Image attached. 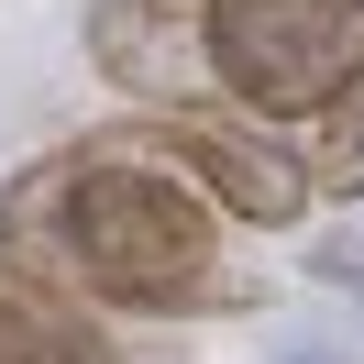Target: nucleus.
<instances>
[{
  "label": "nucleus",
  "mask_w": 364,
  "mask_h": 364,
  "mask_svg": "<svg viewBox=\"0 0 364 364\" xmlns=\"http://www.w3.org/2000/svg\"><path fill=\"white\" fill-rule=\"evenodd\" d=\"M342 11H364V0H342Z\"/></svg>",
  "instance_id": "nucleus-8"
},
{
  "label": "nucleus",
  "mask_w": 364,
  "mask_h": 364,
  "mask_svg": "<svg viewBox=\"0 0 364 364\" xmlns=\"http://www.w3.org/2000/svg\"><path fill=\"white\" fill-rule=\"evenodd\" d=\"M0 276L55 309H133L199 320L243 309V276L221 265V210L133 133L55 144L0 188Z\"/></svg>",
  "instance_id": "nucleus-1"
},
{
  "label": "nucleus",
  "mask_w": 364,
  "mask_h": 364,
  "mask_svg": "<svg viewBox=\"0 0 364 364\" xmlns=\"http://www.w3.org/2000/svg\"><path fill=\"white\" fill-rule=\"evenodd\" d=\"M309 188L331 199H364V67L320 100V133H309Z\"/></svg>",
  "instance_id": "nucleus-6"
},
{
  "label": "nucleus",
  "mask_w": 364,
  "mask_h": 364,
  "mask_svg": "<svg viewBox=\"0 0 364 364\" xmlns=\"http://www.w3.org/2000/svg\"><path fill=\"white\" fill-rule=\"evenodd\" d=\"M0 364H133L89 309H55V298L11 287L0 276Z\"/></svg>",
  "instance_id": "nucleus-5"
},
{
  "label": "nucleus",
  "mask_w": 364,
  "mask_h": 364,
  "mask_svg": "<svg viewBox=\"0 0 364 364\" xmlns=\"http://www.w3.org/2000/svg\"><path fill=\"white\" fill-rule=\"evenodd\" d=\"M144 144H155V155L177 166L210 210H232V221H254V232H298V221H309V199H320L309 166H298L265 122H232V111H166Z\"/></svg>",
  "instance_id": "nucleus-3"
},
{
  "label": "nucleus",
  "mask_w": 364,
  "mask_h": 364,
  "mask_svg": "<svg viewBox=\"0 0 364 364\" xmlns=\"http://www.w3.org/2000/svg\"><path fill=\"white\" fill-rule=\"evenodd\" d=\"M276 364H342V353H276Z\"/></svg>",
  "instance_id": "nucleus-7"
},
{
  "label": "nucleus",
  "mask_w": 364,
  "mask_h": 364,
  "mask_svg": "<svg viewBox=\"0 0 364 364\" xmlns=\"http://www.w3.org/2000/svg\"><path fill=\"white\" fill-rule=\"evenodd\" d=\"M199 55H210V89H232L254 122L320 111L364 67L342 0H210L199 11Z\"/></svg>",
  "instance_id": "nucleus-2"
},
{
  "label": "nucleus",
  "mask_w": 364,
  "mask_h": 364,
  "mask_svg": "<svg viewBox=\"0 0 364 364\" xmlns=\"http://www.w3.org/2000/svg\"><path fill=\"white\" fill-rule=\"evenodd\" d=\"M77 33H89V67L133 89L144 111H210V55L177 0H89Z\"/></svg>",
  "instance_id": "nucleus-4"
}]
</instances>
